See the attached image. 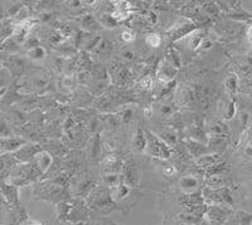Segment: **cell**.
Returning a JSON list of instances; mask_svg holds the SVG:
<instances>
[{
	"label": "cell",
	"instance_id": "cell-41",
	"mask_svg": "<svg viewBox=\"0 0 252 225\" xmlns=\"http://www.w3.org/2000/svg\"><path fill=\"white\" fill-rule=\"evenodd\" d=\"M226 131H227L226 125H223V123H220V122L213 123V125L211 126V130H209V132H211L212 137H215V136H223V134Z\"/></svg>",
	"mask_w": 252,
	"mask_h": 225
},
{
	"label": "cell",
	"instance_id": "cell-52",
	"mask_svg": "<svg viewBox=\"0 0 252 225\" xmlns=\"http://www.w3.org/2000/svg\"><path fill=\"white\" fill-rule=\"evenodd\" d=\"M24 225H44L43 223H39V222H35V220H28Z\"/></svg>",
	"mask_w": 252,
	"mask_h": 225
},
{
	"label": "cell",
	"instance_id": "cell-24",
	"mask_svg": "<svg viewBox=\"0 0 252 225\" xmlns=\"http://www.w3.org/2000/svg\"><path fill=\"white\" fill-rule=\"evenodd\" d=\"M26 57L28 58L31 62H42L46 59L47 57V51L44 49L43 46H39L37 48L29 49L26 52Z\"/></svg>",
	"mask_w": 252,
	"mask_h": 225
},
{
	"label": "cell",
	"instance_id": "cell-26",
	"mask_svg": "<svg viewBox=\"0 0 252 225\" xmlns=\"http://www.w3.org/2000/svg\"><path fill=\"white\" fill-rule=\"evenodd\" d=\"M131 73L126 68H120L115 72V83H116V85H120V87L127 85L131 82Z\"/></svg>",
	"mask_w": 252,
	"mask_h": 225
},
{
	"label": "cell",
	"instance_id": "cell-4",
	"mask_svg": "<svg viewBox=\"0 0 252 225\" xmlns=\"http://www.w3.org/2000/svg\"><path fill=\"white\" fill-rule=\"evenodd\" d=\"M0 60L3 63V67L6 71L10 73L12 78H18L20 80L22 77H24L26 74H28L32 71V67H29L32 64L31 60L28 59L24 56L19 55H8V53H3L0 52Z\"/></svg>",
	"mask_w": 252,
	"mask_h": 225
},
{
	"label": "cell",
	"instance_id": "cell-20",
	"mask_svg": "<svg viewBox=\"0 0 252 225\" xmlns=\"http://www.w3.org/2000/svg\"><path fill=\"white\" fill-rule=\"evenodd\" d=\"M229 211L222 205H212L207 211V218L212 222H224L227 219V215Z\"/></svg>",
	"mask_w": 252,
	"mask_h": 225
},
{
	"label": "cell",
	"instance_id": "cell-36",
	"mask_svg": "<svg viewBox=\"0 0 252 225\" xmlns=\"http://www.w3.org/2000/svg\"><path fill=\"white\" fill-rule=\"evenodd\" d=\"M204 181L209 189H220V186L223 185V179L220 175H209Z\"/></svg>",
	"mask_w": 252,
	"mask_h": 225
},
{
	"label": "cell",
	"instance_id": "cell-54",
	"mask_svg": "<svg viewBox=\"0 0 252 225\" xmlns=\"http://www.w3.org/2000/svg\"><path fill=\"white\" fill-rule=\"evenodd\" d=\"M73 225H87L86 223H82V224H73Z\"/></svg>",
	"mask_w": 252,
	"mask_h": 225
},
{
	"label": "cell",
	"instance_id": "cell-13",
	"mask_svg": "<svg viewBox=\"0 0 252 225\" xmlns=\"http://www.w3.org/2000/svg\"><path fill=\"white\" fill-rule=\"evenodd\" d=\"M27 142L28 141L24 140L23 137L17 136V135L0 139V154H14Z\"/></svg>",
	"mask_w": 252,
	"mask_h": 225
},
{
	"label": "cell",
	"instance_id": "cell-1",
	"mask_svg": "<svg viewBox=\"0 0 252 225\" xmlns=\"http://www.w3.org/2000/svg\"><path fill=\"white\" fill-rule=\"evenodd\" d=\"M86 205L90 210L106 215L112 210H119L116 204L110 197V189L105 185H96L86 199Z\"/></svg>",
	"mask_w": 252,
	"mask_h": 225
},
{
	"label": "cell",
	"instance_id": "cell-18",
	"mask_svg": "<svg viewBox=\"0 0 252 225\" xmlns=\"http://www.w3.org/2000/svg\"><path fill=\"white\" fill-rule=\"evenodd\" d=\"M195 24L190 23V22H183L181 24H177V26L173 27L169 31H168V34L172 39L177 40L179 38L184 37V35H190L193 31L195 30Z\"/></svg>",
	"mask_w": 252,
	"mask_h": 225
},
{
	"label": "cell",
	"instance_id": "cell-39",
	"mask_svg": "<svg viewBox=\"0 0 252 225\" xmlns=\"http://www.w3.org/2000/svg\"><path fill=\"white\" fill-rule=\"evenodd\" d=\"M168 62L172 64L174 68H179L182 64V60H181V57H179V55H178L177 52L174 51V49H169V52H168Z\"/></svg>",
	"mask_w": 252,
	"mask_h": 225
},
{
	"label": "cell",
	"instance_id": "cell-40",
	"mask_svg": "<svg viewBox=\"0 0 252 225\" xmlns=\"http://www.w3.org/2000/svg\"><path fill=\"white\" fill-rule=\"evenodd\" d=\"M76 81H77V83H80V84H90V83L92 82V76L87 69L86 71H82V69H81V71L78 72L77 76H76Z\"/></svg>",
	"mask_w": 252,
	"mask_h": 225
},
{
	"label": "cell",
	"instance_id": "cell-5",
	"mask_svg": "<svg viewBox=\"0 0 252 225\" xmlns=\"http://www.w3.org/2000/svg\"><path fill=\"white\" fill-rule=\"evenodd\" d=\"M34 195L37 199L47 200V201H55L57 204L63 201H68V194L66 189L52 184L51 181L39 184L34 188Z\"/></svg>",
	"mask_w": 252,
	"mask_h": 225
},
{
	"label": "cell",
	"instance_id": "cell-25",
	"mask_svg": "<svg viewBox=\"0 0 252 225\" xmlns=\"http://www.w3.org/2000/svg\"><path fill=\"white\" fill-rule=\"evenodd\" d=\"M14 136V128L10 121L4 114L0 113V139Z\"/></svg>",
	"mask_w": 252,
	"mask_h": 225
},
{
	"label": "cell",
	"instance_id": "cell-30",
	"mask_svg": "<svg viewBox=\"0 0 252 225\" xmlns=\"http://www.w3.org/2000/svg\"><path fill=\"white\" fill-rule=\"evenodd\" d=\"M204 37L202 34H199L198 31H194L192 34L189 35V39H188V47L190 51H198L199 47H201L202 42H203Z\"/></svg>",
	"mask_w": 252,
	"mask_h": 225
},
{
	"label": "cell",
	"instance_id": "cell-44",
	"mask_svg": "<svg viewBox=\"0 0 252 225\" xmlns=\"http://www.w3.org/2000/svg\"><path fill=\"white\" fill-rule=\"evenodd\" d=\"M139 85L144 91H152L153 85H154V81H153L152 76H144L140 82H139Z\"/></svg>",
	"mask_w": 252,
	"mask_h": 225
},
{
	"label": "cell",
	"instance_id": "cell-8",
	"mask_svg": "<svg viewBox=\"0 0 252 225\" xmlns=\"http://www.w3.org/2000/svg\"><path fill=\"white\" fill-rule=\"evenodd\" d=\"M121 176H123L124 183L132 188H138L141 179V169L134 160H126L124 161L123 169H121Z\"/></svg>",
	"mask_w": 252,
	"mask_h": 225
},
{
	"label": "cell",
	"instance_id": "cell-15",
	"mask_svg": "<svg viewBox=\"0 0 252 225\" xmlns=\"http://www.w3.org/2000/svg\"><path fill=\"white\" fill-rule=\"evenodd\" d=\"M53 161H55V160H53L52 154H49L47 150H42V151H39L35 155V157L33 159L32 164H33L42 174L46 175L49 171V169L53 166Z\"/></svg>",
	"mask_w": 252,
	"mask_h": 225
},
{
	"label": "cell",
	"instance_id": "cell-11",
	"mask_svg": "<svg viewBox=\"0 0 252 225\" xmlns=\"http://www.w3.org/2000/svg\"><path fill=\"white\" fill-rule=\"evenodd\" d=\"M43 150V146L38 145V143L33 142H27L26 145L22 146V147L18 150L17 152H14V157L17 159L18 163L22 164H28L33 161V159L35 157V155L39 151Z\"/></svg>",
	"mask_w": 252,
	"mask_h": 225
},
{
	"label": "cell",
	"instance_id": "cell-17",
	"mask_svg": "<svg viewBox=\"0 0 252 225\" xmlns=\"http://www.w3.org/2000/svg\"><path fill=\"white\" fill-rule=\"evenodd\" d=\"M179 184V188L183 191L184 194L192 195L194 193H197V190L199 189V180L195 175H186V176H182L178 181Z\"/></svg>",
	"mask_w": 252,
	"mask_h": 225
},
{
	"label": "cell",
	"instance_id": "cell-29",
	"mask_svg": "<svg viewBox=\"0 0 252 225\" xmlns=\"http://www.w3.org/2000/svg\"><path fill=\"white\" fill-rule=\"evenodd\" d=\"M157 135L160 137L161 140H163L166 145L169 146V147L170 146H174L175 143H177V134H175V131H173V130H164L163 132H159V134Z\"/></svg>",
	"mask_w": 252,
	"mask_h": 225
},
{
	"label": "cell",
	"instance_id": "cell-12",
	"mask_svg": "<svg viewBox=\"0 0 252 225\" xmlns=\"http://www.w3.org/2000/svg\"><path fill=\"white\" fill-rule=\"evenodd\" d=\"M19 188L10 184L8 180H0V194L3 195L9 205L19 206Z\"/></svg>",
	"mask_w": 252,
	"mask_h": 225
},
{
	"label": "cell",
	"instance_id": "cell-55",
	"mask_svg": "<svg viewBox=\"0 0 252 225\" xmlns=\"http://www.w3.org/2000/svg\"><path fill=\"white\" fill-rule=\"evenodd\" d=\"M182 225H189V224H182Z\"/></svg>",
	"mask_w": 252,
	"mask_h": 225
},
{
	"label": "cell",
	"instance_id": "cell-21",
	"mask_svg": "<svg viewBox=\"0 0 252 225\" xmlns=\"http://www.w3.org/2000/svg\"><path fill=\"white\" fill-rule=\"evenodd\" d=\"M112 49H114V44H112L109 39L101 38V40L98 42L96 48L91 52L92 57H94H94H100V58L106 57V56H109L110 53H111Z\"/></svg>",
	"mask_w": 252,
	"mask_h": 225
},
{
	"label": "cell",
	"instance_id": "cell-35",
	"mask_svg": "<svg viewBox=\"0 0 252 225\" xmlns=\"http://www.w3.org/2000/svg\"><path fill=\"white\" fill-rule=\"evenodd\" d=\"M161 42H163V38L157 33H150L145 37V43L152 48H159L161 46Z\"/></svg>",
	"mask_w": 252,
	"mask_h": 225
},
{
	"label": "cell",
	"instance_id": "cell-16",
	"mask_svg": "<svg viewBox=\"0 0 252 225\" xmlns=\"http://www.w3.org/2000/svg\"><path fill=\"white\" fill-rule=\"evenodd\" d=\"M18 164L13 154H0V180L8 179L13 168Z\"/></svg>",
	"mask_w": 252,
	"mask_h": 225
},
{
	"label": "cell",
	"instance_id": "cell-45",
	"mask_svg": "<svg viewBox=\"0 0 252 225\" xmlns=\"http://www.w3.org/2000/svg\"><path fill=\"white\" fill-rule=\"evenodd\" d=\"M120 57L123 58L124 60H127V62H131V60L136 59L138 55H136V52L134 49H130V48H125L121 51L120 53Z\"/></svg>",
	"mask_w": 252,
	"mask_h": 225
},
{
	"label": "cell",
	"instance_id": "cell-49",
	"mask_svg": "<svg viewBox=\"0 0 252 225\" xmlns=\"http://www.w3.org/2000/svg\"><path fill=\"white\" fill-rule=\"evenodd\" d=\"M213 47V42L209 38H204L203 42H202L201 47H199V51L202 52H206V51H209V49L212 48Z\"/></svg>",
	"mask_w": 252,
	"mask_h": 225
},
{
	"label": "cell",
	"instance_id": "cell-38",
	"mask_svg": "<svg viewBox=\"0 0 252 225\" xmlns=\"http://www.w3.org/2000/svg\"><path fill=\"white\" fill-rule=\"evenodd\" d=\"M235 219L238 225H252V214L246 213V211H238Z\"/></svg>",
	"mask_w": 252,
	"mask_h": 225
},
{
	"label": "cell",
	"instance_id": "cell-43",
	"mask_svg": "<svg viewBox=\"0 0 252 225\" xmlns=\"http://www.w3.org/2000/svg\"><path fill=\"white\" fill-rule=\"evenodd\" d=\"M144 20H145V23H148L149 26L154 27L159 23V15H158V13L149 10V12H146L145 14H144Z\"/></svg>",
	"mask_w": 252,
	"mask_h": 225
},
{
	"label": "cell",
	"instance_id": "cell-46",
	"mask_svg": "<svg viewBox=\"0 0 252 225\" xmlns=\"http://www.w3.org/2000/svg\"><path fill=\"white\" fill-rule=\"evenodd\" d=\"M120 38L124 43H126V44H130V43H132L135 39H136V35H135L134 31L129 30V29H126V30L121 31Z\"/></svg>",
	"mask_w": 252,
	"mask_h": 225
},
{
	"label": "cell",
	"instance_id": "cell-37",
	"mask_svg": "<svg viewBox=\"0 0 252 225\" xmlns=\"http://www.w3.org/2000/svg\"><path fill=\"white\" fill-rule=\"evenodd\" d=\"M237 85H238V80L235 74H231L224 81V87H226L227 91L231 94H235L236 91H237Z\"/></svg>",
	"mask_w": 252,
	"mask_h": 225
},
{
	"label": "cell",
	"instance_id": "cell-32",
	"mask_svg": "<svg viewBox=\"0 0 252 225\" xmlns=\"http://www.w3.org/2000/svg\"><path fill=\"white\" fill-rule=\"evenodd\" d=\"M89 150H90V156L92 159H96L100 155V151L102 150V145L100 143V137L96 136L94 139H92L89 143Z\"/></svg>",
	"mask_w": 252,
	"mask_h": 225
},
{
	"label": "cell",
	"instance_id": "cell-22",
	"mask_svg": "<svg viewBox=\"0 0 252 225\" xmlns=\"http://www.w3.org/2000/svg\"><path fill=\"white\" fill-rule=\"evenodd\" d=\"M186 147L187 150L189 151V154L193 155V156L195 157H202L204 156V152L208 150V148L206 147V146L203 145V143H199L198 141H194V140H186Z\"/></svg>",
	"mask_w": 252,
	"mask_h": 225
},
{
	"label": "cell",
	"instance_id": "cell-2",
	"mask_svg": "<svg viewBox=\"0 0 252 225\" xmlns=\"http://www.w3.org/2000/svg\"><path fill=\"white\" fill-rule=\"evenodd\" d=\"M110 197L116 204L119 210L129 211L143 197V193L138 188H132L123 183L120 185L110 189Z\"/></svg>",
	"mask_w": 252,
	"mask_h": 225
},
{
	"label": "cell",
	"instance_id": "cell-3",
	"mask_svg": "<svg viewBox=\"0 0 252 225\" xmlns=\"http://www.w3.org/2000/svg\"><path fill=\"white\" fill-rule=\"evenodd\" d=\"M42 176H43V174L32 163H19L13 168L12 172H10L6 180L10 184L17 186V188H22V186H27L29 184L35 183L38 180H42Z\"/></svg>",
	"mask_w": 252,
	"mask_h": 225
},
{
	"label": "cell",
	"instance_id": "cell-10",
	"mask_svg": "<svg viewBox=\"0 0 252 225\" xmlns=\"http://www.w3.org/2000/svg\"><path fill=\"white\" fill-rule=\"evenodd\" d=\"M90 218V209L82 200H75L72 201L71 210H69L67 222H71L72 224H82L86 223Z\"/></svg>",
	"mask_w": 252,
	"mask_h": 225
},
{
	"label": "cell",
	"instance_id": "cell-31",
	"mask_svg": "<svg viewBox=\"0 0 252 225\" xmlns=\"http://www.w3.org/2000/svg\"><path fill=\"white\" fill-rule=\"evenodd\" d=\"M76 83H77V81H76V78H73V76L63 74V77H61L58 85L62 87L63 91H72Z\"/></svg>",
	"mask_w": 252,
	"mask_h": 225
},
{
	"label": "cell",
	"instance_id": "cell-27",
	"mask_svg": "<svg viewBox=\"0 0 252 225\" xmlns=\"http://www.w3.org/2000/svg\"><path fill=\"white\" fill-rule=\"evenodd\" d=\"M175 114V106L174 103L166 101V102H163L160 106H159V116L164 120H168V118H172Z\"/></svg>",
	"mask_w": 252,
	"mask_h": 225
},
{
	"label": "cell",
	"instance_id": "cell-47",
	"mask_svg": "<svg viewBox=\"0 0 252 225\" xmlns=\"http://www.w3.org/2000/svg\"><path fill=\"white\" fill-rule=\"evenodd\" d=\"M235 111H236V107H235V103L231 101V102H228L226 105V110H224L223 114L224 117H226L227 120H229V118H232L233 116H235Z\"/></svg>",
	"mask_w": 252,
	"mask_h": 225
},
{
	"label": "cell",
	"instance_id": "cell-33",
	"mask_svg": "<svg viewBox=\"0 0 252 225\" xmlns=\"http://www.w3.org/2000/svg\"><path fill=\"white\" fill-rule=\"evenodd\" d=\"M202 10L207 18L217 17L220 14V5H217V3H204L202 5Z\"/></svg>",
	"mask_w": 252,
	"mask_h": 225
},
{
	"label": "cell",
	"instance_id": "cell-14",
	"mask_svg": "<svg viewBox=\"0 0 252 225\" xmlns=\"http://www.w3.org/2000/svg\"><path fill=\"white\" fill-rule=\"evenodd\" d=\"M124 161H121L119 155L116 154H107L106 156H103L101 160V165L105 172L107 174H119L121 172V169H123Z\"/></svg>",
	"mask_w": 252,
	"mask_h": 225
},
{
	"label": "cell",
	"instance_id": "cell-50",
	"mask_svg": "<svg viewBox=\"0 0 252 225\" xmlns=\"http://www.w3.org/2000/svg\"><path fill=\"white\" fill-rule=\"evenodd\" d=\"M246 37H247V42L250 43L252 46V24H250L247 27V30H246Z\"/></svg>",
	"mask_w": 252,
	"mask_h": 225
},
{
	"label": "cell",
	"instance_id": "cell-51",
	"mask_svg": "<svg viewBox=\"0 0 252 225\" xmlns=\"http://www.w3.org/2000/svg\"><path fill=\"white\" fill-rule=\"evenodd\" d=\"M6 19V15H5V9H4L3 3H0V22L1 20Z\"/></svg>",
	"mask_w": 252,
	"mask_h": 225
},
{
	"label": "cell",
	"instance_id": "cell-48",
	"mask_svg": "<svg viewBox=\"0 0 252 225\" xmlns=\"http://www.w3.org/2000/svg\"><path fill=\"white\" fill-rule=\"evenodd\" d=\"M161 172H163L164 176L172 177V176H174L175 172H177V170H175V166L166 164V165H164L163 168H161Z\"/></svg>",
	"mask_w": 252,
	"mask_h": 225
},
{
	"label": "cell",
	"instance_id": "cell-53",
	"mask_svg": "<svg viewBox=\"0 0 252 225\" xmlns=\"http://www.w3.org/2000/svg\"><path fill=\"white\" fill-rule=\"evenodd\" d=\"M101 225H119V224H116V223L111 222V220H109V219H103L102 224Z\"/></svg>",
	"mask_w": 252,
	"mask_h": 225
},
{
	"label": "cell",
	"instance_id": "cell-28",
	"mask_svg": "<svg viewBox=\"0 0 252 225\" xmlns=\"http://www.w3.org/2000/svg\"><path fill=\"white\" fill-rule=\"evenodd\" d=\"M124 183L123 176L120 174H106L103 177V184L109 189L115 188V186L120 185Z\"/></svg>",
	"mask_w": 252,
	"mask_h": 225
},
{
	"label": "cell",
	"instance_id": "cell-7",
	"mask_svg": "<svg viewBox=\"0 0 252 225\" xmlns=\"http://www.w3.org/2000/svg\"><path fill=\"white\" fill-rule=\"evenodd\" d=\"M28 220V214L20 205H6L0 210V225H24Z\"/></svg>",
	"mask_w": 252,
	"mask_h": 225
},
{
	"label": "cell",
	"instance_id": "cell-19",
	"mask_svg": "<svg viewBox=\"0 0 252 225\" xmlns=\"http://www.w3.org/2000/svg\"><path fill=\"white\" fill-rule=\"evenodd\" d=\"M81 27H82L83 31H86L89 34L90 33H94V31L100 30L102 28L97 18H94V15L91 14H86L81 18Z\"/></svg>",
	"mask_w": 252,
	"mask_h": 225
},
{
	"label": "cell",
	"instance_id": "cell-9",
	"mask_svg": "<svg viewBox=\"0 0 252 225\" xmlns=\"http://www.w3.org/2000/svg\"><path fill=\"white\" fill-rule=\"evenodd\" d=\"M69 186L72 189V194H75L76 197H89L96 185L87 175H75L69 181Z\"/></svg>",
	"mask_w": 252,
	"mask_h": 225
},
{
	"label": "cell",
	"instance_id": "cell-6",
	"mask_svg": "<svg viewBox=\"0 0 252 225\" xmlns=\"http://www.w3.org/2000/svg\"><path fill=\"white\" fill-rule=\"evenodd\" d=\"M146 136V154L159 160H168L172 156V150L160 137L152 131H144Z\"/></svg>",
	"mask_w": 252,
	"mask_h": 225
},
{
	"label": "cell",
	"instance_id": "cell-42",
	"mask_svg": "<svg viewBox=\"0 0 252 225\" xmlns=\"http://www.w3.org/2000/svg\"><path fill=\"white\" fill-rule=\"evenodd\" d=\"M10 80H12V76L6 71L5 68H3L0 71V89L8 88V84L10 83Z\"/></svg>",
	"mask_w": 252,
	"mask_h": 225
},
{
	"label": "cell",
	"instance_id": "cell-23",
	"mask_svg": "<svg viewBox=\"0 0 252 225\" xmlns=\"http://www.w3.org/2000/svg\"><path fill=\"white\" fill-rule=\"evenodd\" d=\"M132 147H134L138 152H145L146 136H145V132H144L141 128H138L136 132H135L134 139H132Z\"/></svg>",
	"mask_w": 252,
	"mask_h": 225
},
{
	"label": "cell",
	"instance_id": "cell-34",
	"mask_svg": "<svg viewBox=\"0 0 252 225\" xmlns=\"http://www.w3.org/2000/svg\"><path fill=\"white\" fill-rule=\"evenodd\" d=\"M97 20L100 22V24L103 27H109V28H114V27H116L119 24L118 20H115L114 17H112L111 14H106V13H103V14H101L100 17L97 18Z\"/></svg>",
	"mask_w": 252,
	"mask_h": 225
}]
</instances>
